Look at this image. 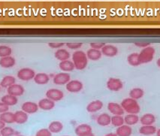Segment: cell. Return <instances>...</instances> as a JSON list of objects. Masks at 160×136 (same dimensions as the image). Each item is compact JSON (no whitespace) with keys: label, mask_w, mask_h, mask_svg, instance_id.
<instances>
[{"label":"cell","mask_w":160,"mask_h":136,"mask_svg":"<svg viewBox=\"0 0 160 136\" xmlns=\"http://www.w3.org/2000/svg\"><path fill=\"white\" fill-rule=\"evenodd\" d=\"M28 114L23 111H18L14 113V120L18 124H23L27 122L28 120Z\"/></svg>","instance_id":"obj_17"},{"label":"cell","mask_w":160,"mask_h":136,"mask_svg":"<svg viewBox=\"0 0 160 136\" xmlns=\"http://www.w3.org/2000/svg\"><path fill=\"white\" fill-rule=\"evenodd\" d=\"M79 136H94V134L92 132H88V133L83 134V135H79Z\"/></svg>","instance_id":"obj_43"},{"label":"cell","mask_w":160,"mask_h":136,"mask_svg":"<svg viewBox=\"0 0 160 136\" xmlns=\"http://www.w3.org/2000/svg\"><path fill=\"white\" fill-rule=\"evenodd\" d=\"M16 136H24V135H16Z\"/></svg>","instance_id":"obj_47"},{"label":"cell","mask_w":160,"mask_h":136,"mask_svg":"<svg viewBox=\"0 0 160 136\" xmlns=\"http://www.w3.org/2000/svg\"><path fill=\"white\" fill-rule=\"evenodd\" d=\"M63 125L59 121H53L49 125L48 129L51 133H59L62 130Z\"/></svg>","instance_id":"obj_26"},{"label":"cell","mask_w":160,"mask_h":136,"mask_svg":"<svg viewBox=\"0 0 160 136\" xmlns=\"http://www.w3.org/2000/svg\"><path fill=\"white\" fill-rule=\"evenodd\" d=\"M2 136H16L20 135L19 132H17L10 126H5L2 130H0Z\"/></svg>","instance_id":"obj_32"},{"label":"cell","mask_w":160,"mask_h":136,"mask_svg":"<svg viewBox=\"0 0 160 136\" xmlns=\"http://www.w3.org/2000/svg\"><path fill=\"white\" fill-rule=\"evenodd\" d=\"M38 108L44 111H50L55 107V102L49 98H42V100L38 102Z\"/></svg>","instance_id":"obj_13"},{"label":"cell","mask_w":160,"mask_h":136,"mask_svg":"<svg viewBox=\"0 0 160 136\" xmlns=\"http://www.w3.org/2000/svg\"><path fill=\"white\" fill-rule=\"evenodd\" d=\"M144 95V91L141 88H134L129 92V96L131 98L137 100L142 98Z\"/></svg>","instance_id":"obj_30"},{"label":"cell","mask_w":160,"mask_h":136,"mask_svg":"<svg viewBox=\"0 0 160 136\" xmlns=\"http://www.w3.org/2000/svg\"><path fill=\"white\" fill-rule=\"evenodd\" d=\"M34 70L29 68H23L18 71V78L23 81H29L32 79H34L35 76Z\"/></svg>","instance_id":"obj_4"},{"label":"cell","mask_w":160,"mask_h":136,"mask_svg":"<svg viewBox=\"0 0 160 136\" xmlns=\"http://www.w3.org/2000/svg\"><path fill=\"white\" fill-rule=\"evenodd\" d=\"M66 44L67 48H68L69 49H72V50L79 49V48H81L83 45L82 43H72V42L66 43Z\"/></svg>","instance_id":"obj_37"},{"label":"cell","mask_w":160,"mask_h":136,"mask_svg":"<svg viewBox=\"0 0 160 136\" xmlns=\"http://www.w3.org/2000/svg\"><path fill=\"white\" fill-rule=\"evenodd\" d=\"M103 108V102L100 100H95L91 102L87 106V111L89 113H95L100 111Z\"/></svg>","instance_id":"obj_14"},{"label":"cell","mask_w":160,"mask_h":136,"mask_svg":"<svg viewBox=\"0 0 160 136\" xmlns=\"http://www.w3.org/2000/svg\"><path fill=\"white\" fill-rule=\"evenodd\" d=\"M122 108L124 111L129 113V114H137L140 112L141 108L136 100L128 98L122 100L121 103Z\"/></svg>","instance_id":"obj_2"},{"label":"cell","mask_w":160,"mask_h":136,"mask_svg":"<svg viewBox=\"0 0 160 136\" xmlns=\"http://www.w3.org/2000/svg\"><path fill=\"white\" fill-rule=\"evenodd\" d=\"M155 49L152 47H147L144 48L138 54V59L141 64H145L151 62L153 59Z\"/></svg>","instance_id":"obj_3"},{"label":"cell","mask_w":160,"mask_h":136,"mask_svg":"<svg viewBox=\"0 0 160 136\" xmlns=\"http://www.w3.org/2000/svg\"><path fill=\"white\" fill-rule=\"evenodd\" d=\"M83 87V85L82 82L78 80H73V81H70L66 84V89L70 93H76L80 92L82 90Z\"/></svg>","instance_id":"obj_8"},{"label":"cell","mask_w":160,"mask_h":136,"mask_svg":"<svg viewBox=\"0 0 160 136\" xmlns=\"http://www.w3.org/2000/svg\"><path fill=\"white\" fill-rule=\"evenodd\" d=\"M55 58L58 59L59 61H65L68 60L70 58V53L66 49H59L55 52L54 53Z\"/></svg>","instance_id":"obj_20"},{"label":"cell","mask_w":160,"mask_h":136,"mask_svg":"<svg viewBox=\"0 0 160 136\" xmlns=\"http://www.w3.org/2000/svg\"><path fill=\"white\" fill-rule=\"evenodd\" d=\"M72 62L76 69L83 70L88 64V58L84 52L78 51L74 52L72 55Z\"/></svg>","instance_id":"obj_1"},{"label":"cell","mask_w":160,"mask_h":136,"mask_svg":"<svg viewBox=\"0 0 160 136\" xmlns=\"http://www.w3.org/2000/svg\"><path fill=\"white\" fill-rule=\"evenodd\" d=\"M46 97L53 102H59L64 97V93L62 90L58 89H50L46 92Z\"/></svg>","instance_id":"obj_5"},{"label":"cell","mask_w":160,"mask_h":136,"mask_svg":"<svg viewBox=\"0 0 160 136\" xmlns=\"http://www.w3.org/2000/svg\"><path fill=\"white\" fill-rule=\"evenodd\" d=\"M111 123V117L108 113H104L100 114L97 118V123L101 126H107Z\"/></svg>","instance_id":"obj_22"},{"label":"cell","mask_w":160,"mask_h":136,"mask_svg":"<svg viewBox=\"0 0 160 136\" xmlns=\"http://www.w3.org/2000/svg\"><path fill=\"white\" fill-rule=\"evenodd\" d=\"M64 136H68V135H64Z\"/></svg>","instance_id":"obj_50"},{"label":"cell","mask_w":160,"mask_h":136,"mask_svg":"<svg viewBox=\"0 0 160 136\" xmlns=\"http://www.w3.org/2000/svg\"><path fill=\"white\" fill-rule=\"evenodd\" d=\"M139 132L141 135H151L156 132V128L153 126H143L140 128Z\"/></svg>","instance_id":"obj_29"},{"label":"cell","mask_w":160,"mask_h":136,"mask_svg":"<svg viewBox=\"0 0 160 136\" xmlns=\"http://www.w3.org/2000/svg\"><path fill=\"white\" fill-rule=\"evenodd\" d=\"M65 45V43H54L50 42L48 43V46L51 48H60Z\"/></svg>","instance_id":"obj_39"},{"label":"cell","mask_w":160,"mask_h":136,"mask_svg":"<svg viewBox=\"0 0 160 136\" xmlns=\"http://www.w3.org/2000/svg\"><path fill=\"white\" fill-rule=\"evenodd\" d=\"M16 64V60L14 57H6L0 59V66L4 68H12Z\"/></svg>","instance_id":"obj_15"},{"label":"cell","mask_w":160,"mask_h":136,"mask_svg":"<svg viewBox=\"0 0 160 136\" xmlns=\"http://www.w3.org/2000/svg\"><path fill=\"white\" fill-rule=\"evenodd\" d=\"M16 83V78L14 76L12 75H7L5 76L4 78L2 80L1 83H0V86L4 88H8L11 86L15 84Z\"/></svg>","instance_id":"obj_23"},{"label":"cell","mask_w":160,"mask_h":136,"mask_svg":"<svg viewBox=\"0 0 160 136\" xmlns=\"http://www.w3.org/2000/svg\"><path fill=\"white\" fill-rule=\"evenodd\" d=\"M157 63V66H159V68H160V58H159V59H158V60H157V63Z\"/></svg>","instance_id":"obj_45"},{"label":"cell","mask_w":160,"mask_h":136,"mask_svg":"<svg viewBox=\"0 0 160 136\" xmlns=\"http://www.w3.org/2000/svg\"><path fill=\"white\" fill-rule=\"evenodd\" d=\"M127 61L130 66H138L139 65H141L138 59V53H132L128 56Z\"/></svg>","instance_id":"obj_31"},{"label":"cell","mask_w":160,"mask_h":136,"mask_svg":"<svg viewBox=\"0 0 160 136\" xmlns=\"http://www.w3.org/2000/svg\"><path fill=\"white\" fill-rule=\"evenodd\" d=\"M0 136H2V135H1V133H0Z\"/></svg>","instance_id":"obj_49"},{"label":"cell","mask_w":160,"mask_h":136,"mask_svg":"<svg viewBox=\"0 0 160 136\" xmlns=\"http://www.w3.org/2000/svg\"><path fill=\"white\" fill-rule=\"evenodd\" d=\"M122 87H123L122 82L118 78H111L107 81V88L111 91L117 92L122 89Z\"/></svg>","instance_id":"obj_6"},{"label":"cell","mask_w":160,"mask_h":136,"mask_svg":"<svg viewBox=\"0 0 160 136\" xmlns=\"http://www.w3.org/2000/svg\"><path fill=\"white\" fill-rule=\"evenodd\" d=\"M59 68L61 70L63 71L64 72H72L74 68V65L72 61L70 60H65L60 62L59 65Z\"/></svg>","instance_id":"obj_24"},{"label":"cell","mask_w":160,"mask_h":136,"mask_svg":"<svg viewBox=\"0 0 160 136\" xmlns=\"http://www.w3.org/2000/svg\"><path fill=\"white\" fill-rule=\"evenodd\" d=\"M108 109L113 115L122 116L124 113V110L122 108V106L119 105L118 103H116V102H110V103H108Z\"/></svg>","instance_id":"obj_12"},{"label":"cell","mask_w":160,"mask_h":136,"mask_svg":"<svg viewBox=\"0 0 160 136\" xmlns=\"http://www.w3.org/2000/svg\"><path fill=\"white\" fill-rule=\"evenodd\" d=\"M116 134L117 136H131L132 134V129L128 125H122L117 128Z\"/></svg>","instance_id":"obj_18"},{"label":"cell","mask_w":160,"mask_h":136,"mask_svg":"<svg viewBox=\"0 0 160 136\" xmlns=\"http://www.w3.org/2000/svg\"><path fill=\"white\" fill-rule=\"evenodd\" d=\"M22 111L27 113V114H32V113H35L38 111V105L35 102H26L22 105Z\"/></svg>","instance_id":"obj_9"},{"label":"cell","mask_w":160,"mask_h":136,"mask_svg":"<svg viewBox=\"0 0 160 136\" xmlns=\"http://www.w3.org/2000/svg\"><path fill=\"white\" fill-rule=\"evenodd\" d=\"M35 136H52V133L48 128H42L37 132Z\"/></svg>","instance_id":"obj_36"},{"label":"cell","mask_w":160,"mask_h":136,"mask_svg":"<svg viewBox=\"0 0 160 136\" xmlns=\"http://www.w3.org/2000/svg\"><path fill=\"white\" fill-rule=\"evenodd\" d=\"M12 53V49L8 46L1 45L0 46V57H6L11 56Z\"/></svg>","instance_id":"obj_35"},{"label":"cell","mask_w":160,"mask_h":136,"mask_svg":"<svg viewBox=\"0 0 160 136\" xmlns=\"http://www.w3.org/2000/svg\"><path fill=\"white\" fill-rule=\"evenodd\" d=\"M156 135H157V136H160V129L158 130L157 132H156Z\"/></svg>","instance_id":"obj_46"},{"label":"cell","mask_w":160,"mask_h":136,"mask_svg":"<svg viewBox=\"0 0 160 136\" xmlns=\"http://www.w3.org/2000/svg\"><path fill=\"white\" fill-rule=\"evenodd\" d=\"M50 81L49 75L45 73H38L35 74L34 78V81L35 83L39 85H44Z\"/></svg>","instance_id":"obj_16"},{"label":"cell","mask_w":160,"mask_h":136,"mask_svg":"<svg viewBox=\"0 0 160 136\" xmlns=\"http://www.w3.org/2000/svg\"><path fill=\"white\" fill-rule=\"evenodd\" d=\"M1 100H2V102H3V103H5V105H7L8 106L15 105L18 102V97L12 96V95H9V94H7L5 95V96H2L1 98Z\"/></svg>","instance_id":"obj_25"},{"label":"cell","mask_w":160,"mask_h":136,"mask_svg":"<svg viewBox=\"0 0 160 136\" xmlns=\"http://www.w3.org/2000/svg\"><path fill=\"white\" fill-rule=\"evenodd\" d=\"M124 118L122 116H119V115H113L111 117V123L114 126L117 127H120L124 124Z\"/></svg>","instance_id":"obj_34"},{"label":"cell","mask_w":160,"mask_h":136,"mask_svg":"<svg viewBox=\"0 0 160 136\" xmlns=\"http://www.w3.org/2000/svg\"><path fill=\"white\" fill-rule=\"evenodd\" d=\"M87 58L90 60L92 61H96L102 58V52L99 51V50H96V49H92V48H90L89 49L87 52Z\"/></svg>","instance_id":"obj_19"},{"label":"cell","mask_w":160,"mask_h":136,"mask_svg":"<svg viewBox=\"0 0 160 136\" xmlns=\"http://www.w3.org/2000/svg\"><path fill=\"white\" fill-rule=\"evenodd\" d=\"M105 45V43L103 42H92L90 43V47L92 49L96 50H100L102 49V48Z\"/></svg>","instance_id":"obj_38"},{"label":"cell","mask_w":160,"mask_h":136,"mask_svg":"<svg viewBox=\"0 0 160 136\" xmlns=\"http://www.w3.org/2000/svg\"><path fill=\"white\" fill-rule=\"evenodd\" d=\"M102 53L108 57H115L118 53V49L115 46L111 45V44H105L102 49Z\"/></svg>","instance_id":"obj_11"},{"label":"cell","mask_w":160,"mask_h":136,"mask_svg":"<svg viewBox=\"0 0 160 136\" xmlns=\"http://www.w3.org/2000/svg\"><path fill=\"white\" fill-rule=\"evenodd\" d=\"M4 127H5V123L3 122V121H2L1 120H0V130L2 129Z\"/></svg>","instance_id":"obj_42"},{"label":"cell","mask_w":160,"mask_h":136,"mask_svg":"<svg viewBox=\"0 0 160 136\" xmlns=\"http://www.w3.org/2000/svg\"><path fill=\"white\" fill-rule=\"evenodd\" d=\"M7 91H8V94L18 97V96H20L23 95L24 92H25V89H24V87L22 85L15 83V84L9 87Z\"/></svg>","instance_id":"obj_10"},{"label":"cell","mask_w":160,"mask_h":136,"mask_svg":"<svg viewBox=\"0 0 160 136\" xmlns=\"http://www.w3.org/2000/svg\"><path fill=\"white\" fill-rule=\"evenodd\" d=\"M71 80L70 74L67 72H61L57 74L53 78V83L57 85L67 84Z\"/></svg>","instance_id":"obj_7"},{"label":"cell","mask_w":160,"mask_h":136,"mask_svg":"<svg viewBox=\"0 0 160 136\" xmlns=\"http://www.w3.org/2000/svg\"><path fill=\"white\" fill-rule=\"evenodd\" d=\"M139 121V117L137 114H128L125 118H124V122L126 123L128 126H133V125L137 124Z\"/></svg>","instance_id":"obj_33"},{"label":"cell","mask_w":160,"mask_h":136,"mask_svg":"<svg viewBox=\"0 0 160 136\" xmlns=\"http://www.w3.org/2000/svg\"><path fill=\"white\" fill-rule=\"evenodd\" d=\"M9 110V106H8L7 105H5V103L3 102H0V113H2L5 112H7Z\"/></svg>","instance_id":"obj_40"},{"label":"cell","mask_w":160,"mask_h":136,"mask_svg":"<svg viewBox=\"0 0 160 136\" xmlns=\"http://www.w3.org/2000/svg\"><path fill=\"white\" fill-rule=\"evenodd\" d=\"M0 120L3 121L5 123H15V120H14V113L12 112H8V111L1 113Z\"/></svg>","instance_id":"obj_28"},{"label":"cell","mask_w":160,"mask_h":136,"mask_svg":"<svg viewBox=\"0 0 160 136\" xmlns=\"http://www.w3.org/2000/svg\"><path fill=\"white\" fill-rule=\"evenodd\" d=\"M135 44L137 46V47L145 48L147 47H149V46L150 45V43H149V42H136V43H135Z\"/></svg>","instance_id":"obj_41"},{"label":"cell","mask_w":160,"mask_h":136,"mask_svg":"<svg viewBox=\"0 0 160 136\" xmlns=\"http://www.w3.org/2000/svg\"><path fill=\"white\" fill-rule=\"evenodd\" d=\"M140 121L143 126H151L155 123L156 118L152 113H146L141 117Z\"/></svg>","instance_id":"obj_21"},{"label":"cell","mask_w":160,"mask_h":136,"mask_svg":"<svg viewBox=\"0 0 160 136\" xmlns=\"http://www.w3.org/2000/svg\"><path fill=\"white\" fill-rule=\"evenodd\" d=\"M0 91H1V86H0Z\"/></svg>","instance_id":"obj_48"},{"label":"cell","mask_w":160,"mask_h":136,"mask_svg":"<svg viewBox=\"0 0 160 136\" xmlns=\"http://www.w3.org/2000/svg\"><path fill=\"white\" fill-rule=\"evenodd\" d=\"M88 132H92V127L88 124H81L75 128V134L78 136Z\"/></svg>","instance_id":"obj_27"},{"label":"cell","mask_w":160,"mask_h":136,"mask_svg":"<svg viewBox=\"0 0 160 136\" xmlns=\"http://www.w3.org/2000/svg\"><path fill=\"white\" fill-rule=\"evenodd\" d=\"M105 136H117V135L116 133H113V132H111V133L107 134Z\"/></svg>","instance_id":"obj_44"}]
</instances>
